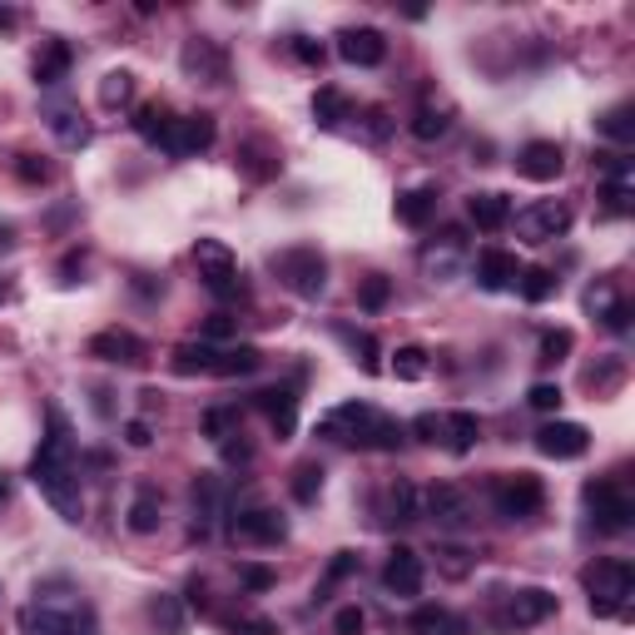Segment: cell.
<instances>
[{"instance_id":"obj_37","label":"cell","mask_w":635,"mask_h":635,"mask_svg":"<svg viewBox=\"0 0 635 635\" xmlns=\"http://www.w3.org/2000/svg\"><path fill=\"white\" fill-rule=\"evenodd\" d=\"M517 289H521V298H527V303H546L551 293H556V273H551V269H521Z\"/></svg>"},{"instance_id":"obj_29","label":"cell","mask_w":635,"mask_h":635,"mask_svg":"<svg viewBox=\"0 0 635 635\" xmlns=\"http://www.w3.org/2000/svg\"><path fill=\"white\" fill-rule=\"evenodd\" d=\"M70 60H75V50H70L66 40H50L45 55L35 60V85H60V80L70 75Z\"/></svg>"},{"instance_id":"obj_42","label":"cell","mask_w":635,"mask_h":635,"mask_svg":"<svg viewBox=\"0 0 635 635\" xmlns=\"http://www.w3.org/2000/svg\"><path fill=\"white\" fill-rule=\"evenodd\" d=\"M324 492V467H298V472H293V496H298V502H313V496Z\"/></svg>"},{"instance_id":"obj_56","label":"cell","mask_w":635,"mask_h":635,"mask_svg":"<svg viewBox=\"0 0 635 635\" xmlns=\"http://www.w3.org/2000/svg\"><path fill=\"white\" fill-rule=\"evenodd\" d=\"M0 298H5V289H0Z\"/></svg>"},{"instance_id":"obj_36","label":"cell","mask_w":635,"mask_h":635,"mask_svg":"<svg viewBox=\"0 0 635 635\" xmlns=\"http://www.w3.org/2000/svg\"><path fill=\"white\" fill-rule=\"evenodd\" d=\"M130 99H134V75L130 70H109L105 85H99V105L115 109V105H130Z\"/></svg>"},{"instance_id":"obj_52","label":"cell","mask_w":635,"mask_h":635,"mask_svg":"<svg viewBox=\"0 0 635 635\" xmlns=\"http://www.w3.org/2000/svg\"><path fill=\"white\" fill-rule=\"evenodd\" d=\"M357 566V556H353V551H338V561H333V566H328V586H333V581H343V576H348V571H353Z\"/></svg>"},{"instance_id":"obj_10","label":"cell","mask_w":635,"mask_h":635,"mask_svg":"<svg viewBox=\"0 0 635 635\" xmlns=\"http://www.w3.org/2000/svg\"><path fill=\"white\" fill-rule=\"evenodd\" d=\"M566 228H571V204H561V199H541V204H531L517 214V234L527 238V244H551V238H561Z\"/></svg>"},{"instance_id":"obj_32","label":"cell","mask_w":635,"mask_h":635,"mask_svg":"<svg viewBox=\"0 0 635 635\" xmlns=\"http://www.w3.org/2000/svg\"><path fill=\"white\" fill-rule=\"evenodd\" d=\"M333 333L343 338L348 348H353V357L357 363H363V373H377V343H373V333H363V328H348V324H333Z\"/></svg>"},{"instance_id":"obj_45","label":"cell","mask_w":635,"mask_h":635,"mask_svg":"<svg viewBox=\"0 0 635 635\" xmlns=\"http://www.w3.org/2000/svg\"><path fill=\"white\" fill-rule=\"evenodd\" d=\"M228 631L234 635H279V625L269 615H238V621H228Z\"/></svg>"},{"instance_id":"obj_22","label":"cell","mask_w":635,"mask_h":635,"mask_svg":"<svg viewBox=\"0 0 635 635\" xmlns=\"http://www.w3.org/2000/svg\"><path fill=\"white\" fill-rule=\"evenodd\" d=\"M169 367L179 377H214V367H219V348L214 343H179L174 348V357H169Z\"/></svg>"},{"instance_id":"obj_48","label":"cell","mask_w":635,"mask_h":635,"mask_svg":"<svg viewBox=\"0 0 635 635\" xmlns=\"http://www.w3.org/2000/svg\"><path fill=\"white\" fill-rule=\"evenodd\" d=\"M363 625H367V615L357 611V605H343V611L333 615V631L338 635H363Z\"/></svg>"},{"instance_id":"obj_40","label":"cell","mask_w":635,"mask_h":635,"mask_svg":"<svg viewBox=\"0 0 635 635\" xmlns=\"http://www.w3.org/2000/svg\"><path fill=\"white\" fill-rule=\"evenodd\" d=\"M392 373H398L402 383H418V377L427 373V353H422V348H398V353H392Z\"/></svg>"},{"instance_id":"obj_33","label":"cell","mask_w":635,"mask_h":635,"mask_svg":"<svg viewBox=\"0 0 635 635\" xmlns=\"http://www.w3.org/2000/svg\"><path fill=\"white\" fill-rule=\"evenodd\" d=\"M452 130V115L447 109H432V105H422L418 115H412V134H418L422 144H432V140H442V134Z\"/></svg>"},{"instance_id":"obj_46","label":"cell","mask_w":635,"mask_h":635,"mask_svg":"<svg viewBox=\"0 0 635 635\" xmlns=\"http://www.w3.org/2000/svg\"><path fill=\"white\" fill-rule=\"evenodd\" d=\"M234 422H238V412H234V408H214V412L204 418V432H209V437H238V432H228Z\"/></svg>"},{"instance_id":"obj_26","label":"cell","mask_w":635,"mask_h":635,"mask_svg":"<svg viewBox=\"0 0 635 635\" xmlns=\"http://www.w3.org/2000/svg\"><path fill=\"white\" fill-rule=\"evenodd\" d=\"M408 625L412 635H467V621L457 611H447V605H418Z\"/></svg>"},{"instance_id":"obj_5","label":"cell","mask_w":635,"mask_h":635,"mask_svg":"<svg viewBox=\"0 0 635 635\" xmlns=\"http://www.w3.org/2000/svg\"><path fill=\"white\" fill-rule=\"evenodd\" d=\"M412 432H418L422 442H432V447H447V452H472L477 437H482V422H477V412H422L418 422H412Z\"/></svg>"},{"instance_id":"obj_47","label":"cell","mask_w":635,"mask_h":635,"mask_svg":"<svg viewBox=\"0 0 635 635\" xmlns=\"http://www.w3.org/2000/svg\"><path fill=\"white\" fill-rule=\"evenodd\" d=\"M238 581H244L248 591H269V586L279 581V576H273L269 566H254V561H248V566H238Z\"/></svg>"},{"instance_id":"obj_50","label":"cell","mask_w":635,"mask_h":635,"mask_svg":"<svg viewBox=\"0 0 635 635\" xmlns=\"http://www.w3.org/2000/svg\"><path fill=\"white\" fill-rule=\"evenodd\" d=\"M293 55H298L303 66H324V45H313L308 35H298V40H293Z\"/></svg>"},{"instance_id":"obj_55","label":"cell","mask_w":635,"mask_h":635,"mask_svg":"<svg viewBox=\"0 0 635 635\" xmlns=\"http://www.w3.org/2000/svg\"><path fill=\"white\" fill-rule=\"evenodd\" d=\"M15 25V11H5V5H0V31H11Z\"/></svg>"},{"instance_id":"obj_6","label":"cell","mask_w":635,"mask_h":635,"mask_svg":"<svg viewBox=\"0 0 635 635\" xmlns=\"http://www.w3.org/2000/svg\"><path fill=\"white\" fill-rule=\"evenodd\" d=\"M195 263H199V279H204V289L214 293V298H238V293H244V283H238V259L228 254V244L199 238Z\"/></svg>"},{"instance_id":"obj_11","label":"cell","mask_w":635,"mask_h":635,"mask_svg":"<svg viewBox=\"0 0 635 635\" xmlns=\"http://www.w3.org/2000/svg\"><path fill=\"white\" fill-rule=\"evenodd\" d=\"M234 537L248 541V546H279L283 537H289V521L273 511V506H244V511H234Z\"/></svg>"},{"instance_id":"obj_35","label":"cell","mask_w":635,"mask_h":635,"mask_svg":"<svg viewBox=\"0 0 635 635\" xmlns=\"http://www.w3.org/2000/svg\"><path fill=\"white\" fill-rule=\"evenodd\" d=\"M596 130H601L605 140H615V144H631V140H635V119H631V105H615V109H605V115L596 119Z\"/></svg>"},{"instance_id":"obj_39","label":"cell","mask_w":635,"mask_h":635,"mask_svg":"<svg viewBox=\"0 0 635 635\" xmlns=\"http://www.w3.org/2000/svg\"><path fill=\"white\" fill-rule=\"evenodd\" d=\"M150 615H154V625H160L164 635H179L184 631V605H179V596H160V601L150 605Z\"/></svg>"},{"instance_id":"obj_38","label":"cell","mask_w":635,"mask_h":635,"mask_svg":"<svg viewBox=\"0 0 635 635\" xmlns=\"http://www.w3.org/2000/svg\"><path fill=\"white\" fill-rule=\"evenodd\" d=\"M169 119H174V115H169L164 105H140V115H134V130H140L150 144H160L164 130H169Z\"/></svg>"},{"instance_id":"obj_2","label":"cell","mask_w":635,"mask_h":635,"mask_svg":"<svg viewBox=\"0 0 635 635\" xmlns=\"http://www.w3.org/2000/svg\"><path fill=\"white\" fill-rule=\"evenodd\" d=\"M328 442H348V447H373V452H398L402 442H408V427L388 412L367 408V402H343L333 408L324 422H318Z\"/></svg>"},{"instance_id":"obj_49","label":"cell","mask_w":635,"mask_h":635,"mask_svg":"<svg viewBox=\"0 0 635 635\" xmlns=\"http://www.w3.org/2000/svg\"><path fill=\"white\" fill-rule=\"evenodd\" d=\"M388 293H392V289H388V279H377V273H373V279L363 283V308H367V313H377L383 303H388Z\"/></svg>"},{"instance_id":"obj_54","label":"cell","mask_w":635,"mask_h":635,"mask_svg":"<svg viewBox=\"0 0 635 635\" xmlns=\"http://www.w3.org/2000/svg\"><path fill=\"white\" fill-rule=\"evenodd\" d=\"M125 437H130V447H150V442H154V437H150V422H140V418H134L130 427H125Z\"/></svg>"},{"instance_id":"obj_53","label":"cell","mask_w":635,"mask_h":635,"mask_svg":"<svg viewBox=\"0 0 635 635\" xmlns=\"http://www.w3.org/2000/svg\"><path fill=\"white\" fill-rule=\"evenodd\" d=\"M228 333H234V318H209L204 343H219V338H228Z\"/></svg>"},{"instance_id":"obj_24","label":"cell","mask_w":635,"mask_h":635,"mask_svg":"<svg viewBox=\"0 0 635 635\" xmlns=\"http://www.w3.org/2000/svg\"><path fill=\"white\" fill-rule=\"evenodd\" d=\"M467 214H472V224H477V228L496 234V228L511 224V199L496 195V189H486V195H472V199H467Z\"/></svg>"},{"instance_id":"obj_27","label":"cell","mask_w":635,"mask_h":635,"mask_svg":"<svg viewBox=\"0 0 635 635\" xmlns=\"http://www.w3.org/2000/svg\"><path fill=\"white\" fill-rule=\"evenodd\" d=\"M313 119H318L324 130H338L343 119H353V99H348L343 90L324 85V90H318V95H313Z\"/></svg>"},{"instance_id":"obj_7","label":"cell","mask_w":635,"mask_h":635,"mask_svg":"<svg viewBox=\"0 0 635 635\" xmlns=\"http://www.w3.org/2000/svg\"><path fill=\"white\" fill-rule=\"evenodd\" d=\"M541 502H546V486H541V477L531 472H511V477H496L492 486V506L502 511L506 521H521V517H537Z\"/></svg>"},{"instance_id":"obj_30","label":"cell","mask_w":635,"mask_h":635,"mask_svg":"<svg viewBox=\"0 0 635 635\" xmlns=\"http://www.w3.org/2000/svg\"><path fill=\"white\" fill-rule=\"evenodd\" d=\"M432 209H437V189H408V195H398V219L408 228H422L432 219Z\"/></svg>"},{"instance_id":"obj_3","label":"cell","mask_w":635,"mask_h":635,"mask_svg":"<svg viewBox=\"0 0 635 635\" xmlns=\"http://www.w3.org/2000/svg\"><path fill=\"white\" fill-rule=\"evenodd\" d=\"M581 586H586V596H591V615L611 621V615H621L625 601L635 596V571H631V561L605 556V561H591V566L581 571Z\"/></svg>"},{"instance_id":"obj_23","label":"cell","mask_w":635,"mask_h":635,"mask_svg":"<svg viewBox=\"0 0 635 635\" xmlns=\"http://www.w3.org/2000/svg\"><path fill=\"white\" fill-rule=\"evenodd\" d=\"M259 408L269 412V422H273V432H279V437H293V432H298V392H293V388L259 392Z\"/></svg>"},{"instance_id":"obj_20","label":"cell","mask_w":635,"mask_h":635,"mask_svg":"<svg viewBox=\"0 0 635 635\" xmlns=\"http://www.w3.org/2000/svg\"><path fill=\"white\" fill-rule=\"evenodd\" d=\"M383 586H388L392 596H418L422 591V556L412 546H398L388 556V566H383Z\"/></svg>"},{"instance_id":"obj_34","label":"cell","mask_w":635,"mask_h":635,"mask_svg":"<svg viewBox=\"0 0 635 635\" xmlns=\"http://www.w3.org/2000/svg\"><path fill=\"white\" fill-rule=\"evenodd\" d=\"M50 130L60 134V144H70V150H80V144L90 140V125L75 109H50Z\"/></svg>"},{"instance_id":"obj_4","label":"cell","mask_w":635,"mask_h":635,"mask_svg":"<svg viewBox=\"0 0 635 635\" xmlns=\"http://www.w3.org/2000/svg\"><path fill=\"white\" fill-rule=\"evenodd\" d=\"M269 269L279 273V283H283V289H293L298 298H318V293L328 289V259L318 254V248H308V244L269 254Z\"/></svg>"},{"instance_id":"obj_44","label":"cell","mask_w":635,"mask_h":635,"mask_svg":"<svg viewBox=\"0 0 635 635\" xmlns=\"http://www.w3.org/2000/svg\"><path fill=\"white\" fill-rule=\"evenodd\" d=\"M527 402H531L537 412H556V408H561V388H556V383H531Z\"/></svg>"},{"instance_id":"obj_16","label":"cell","mask_w":635,"mask_h":635,"mask_svg":"<svg viewBox=\"0 0 635 635\" xmlns=\"http://www.w3.org/2000/svg\"><path fill=\"white\" fill-rule=\"evenodd\" d=\"M338 55H343L348 66H383L388 60V40H383V31H373V25H348L343 35H338Z\"/></svg>"},{"instance_id":"obj_41","label":"cell","mask_w":635,"mask_h":635,"mask_svg":"<svg viewBox=\"0 0 635 635\" xmlns=\"http://www.w3.org/2000/svg\"><path fill=\"white\" fill-rule=\"evenodd\" d=\"M631 174H611V179H605V189H601V199L605 204H611V214H631Z\"/></svg>"},{"instance_id":"obj_28","label":"cell","mask_w":635,"mask_h":635,"mask_svg":"<svg viewBox=\"0 0 635 635\" xmlns=\"http://www.w3.org/2000/svg\"><path fill=\"white\" fill-rule=\"evenodd\" d=\"M263 367V353L254 343H234V348H219V367L214 377H248Z\"/></svg>"},{"instance_id":"obj_18","label":"cell","mask_w":635,"mask_h":635,"mask_svg":"<svg viewBox=\"0 0 635 635\" xmlns=\"http://www.w3.org/2000/svg\"><path fill=\"white\" fill-rule=\"evenodd\" d=\"M184 75H195V80H204V85H219V80L228 75V60H224V50H219L214 40H204V35H195V40L184 45Z\"/></svg>"},{"instance_id":"obj_43","label":"cell","mask_w":635,"mask_h":635,"mask_svg":"<svg viewBox=\"0 0 635 635\" xmlns=\"http://www.w3.org/2000/svg\"><path fill=\"white\" fill-rule=\"evenodd\" d=\"M576 348V338L566 333V328H556V333H546L541 338V363H561V357Z\"/></svg>"},{"instance_id":"obj_25","label":"cell","mask_w":635,"mask_h":635,"mask_svg":"<svg viewBox=\"0 0 635 635\" xmlns=\"http://www.w3.org/2000/svg\"><path fill=\"white\" fill-rule=\"evenodd\" d=\"M377 511H383V521H418L422 496L412 492L408 482H392V486H383V496H377Z\"/></svg>"},{"instance_id":"obj_15","label":"cell","mask_w":635,"mask_h":635,"mask_svg":"<svg viewBox=\"0 0 635 635\" xmlns=\"http://www.w3.org/2000/svg\"><path fill=\"white\" fill-rule=\"evenodd\" d=\"M586 447H591V432L581 422H546L537 432V452L556 457V462H576V457H586Z\"/></svg>"},{"instance_id":"obj_1","label":"cell","mask_w":635,"mask_h":635,"mask_svg":"<svg viewBox=\"0 0 635 635\" xmlns=\"http://www.w3.org/2000/svg\"><path fill=\"white\" fill-rule=\"evenodd\" d=\"M50 432L40 437V452L31 457V482L40 486V496L60 511L66 521L85 517V496H80V467H75V437H70V422L60 408L45 412Z\"/></svg>"},{"instance_id":"obj_51","label":"cell","mask_w":635,"mask_h":635,"mask_svg":"<svg viewBox=\"0 0 635 635\" xmlns=\"http://www.w3.org/2000/svg\"><path fill=\"white\" fill-rule=\"evenodd\" d=\"M21 179L45 184V179H50V164H45V160H35V154H25V160H21Z\"/></svg>"},{"instance_id":"obj_12","label":"cell","mask_w":635,"mask_h":635,"mask_svg":"<svg viewBox=\"0 0 635 635\" xmlns=\"http://www.w3.org/2000/svg\"><path fill=\"white\" fill-rule=\"evenodd\" d=\"M90 357L119 363V367H140V363H150V348H144V338L130 333V328H105V333L90 338Z\"/></svg>"},{"instance_id":"obj_9","label":"cell","mask_w":635,"mask_h":635,"mask_svg":"<svg viewBox=\"0 0 635 635\" xmlns=\"http://www.w3.org/2000/svg\"><path fill=\"white\" fill-rule=\"evenodd\" d=\"M214 134H219L214 115H174L169 130H164V140H160V150L174 154V160H189V154H204L209 144H214Z\"/></svg>"},{"instance_id":"obj_8","label":"cell","mask_w":635,"mask_h":635,"mask_svg":"<svg viewBox=\"0 0 635 635\" xmlns=\"http://www.w3.org/2000/svg\"><path fill=\"white\" fill-rule=\"evenodd\" d=\"M586 506H591L596 531H625L635 521V502L625 496L621 482H591L586 486Z\"/></svg>"},{"instance_id":"obj_31","label":"cell","mask_w":635,"mask_h":635,"mask_svg":"<svg viewBox=\"0 0 635 635\" xmlns=\"http://www.w3.org/2000/svg\"><path fill=\"white\" fill-rule=\"evenodd\" d=\"M130 531H140V537H150V531H160V492L154 486H140L130 502Z\"/></svg>"},{"instance_id":"obj_17","label":"cell","mask_w":635,"mask_h":635,"mask_svg":"<svg viewBox=\"0 0 635 635\" xmlns=\"http://www.w3.org/2000/svg\"><path fill=\"white\" fill-rule=\"evenodd\" d=\"M517 279H521V259L511 248H482V254H477V283H482L486 293L517 289Z\"/></svg>"},{"instance_id":"obj_21","label":"cell","mask_w":635,"mask_h":635,"mask_svg":"<svg viewBox=\"0 0 635 635\" xmlns=\"http://www.w3.org/2000/svg\"><path fill=\"white\" fill-rule=\"evenodd\" d=\"M21 635H75V615L50 601H31L21 611Z\"/></svg>"},{"instance_id":"obj_14","label":"cell","mask_w":635,"mask_h":635,"mask_svg":"<svg viewBox=\"0 0 635 635\" xmlns=\"http://www.w3.org/2000/svg\"><path fill=\"white\" fill-rule=\"evenodd\" d=\"M546 615H556V596L541 591V586H527V591H511L502 605V625L506 631H527V625H541Z\"/></svg>"},{"instance_id":"obj_19","label":"cell","mask_w":635,"mask_h":635,"mask_svg":"<svg viewBox=\"0 0 635 635\" xmlns=\"http://www.w3.org/2000/svg\"><path fill=\"white\" fill-rule=\"evenodd\" d=\"M561 169H566V154H561V144H551V140H531L527 150L517 154V174H521V179L551 184V179H561Z\"/></svg>"},{"instance_id":"obj_13","label":"cell","mask_w":635,"mask_h":635,"mask_svg":"<svg viewBox=\"0 0 635 635\" xmlns=\"http://www.w3.org/2000/svg\"><path fill=\"white\" fill-rule=\"evenodd\" d=\"M422 517H432L437 527L457 531V527H467V521H472V502H467L462 486L437 482V486H427V496H422Z\"/></svg>"}]
</instances>
